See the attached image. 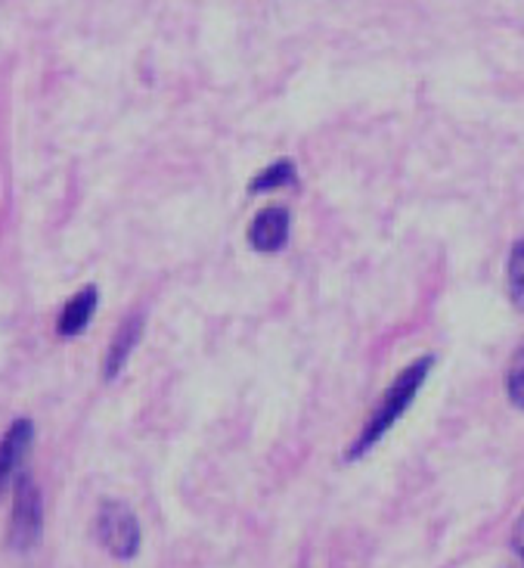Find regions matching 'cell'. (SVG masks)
Here are the masks:
<instances>
[{
	"label": "cell",
	"instance_id": "obj_1",
	"mask_svg": "<svg viewBox=\"0 0 524 568\" xmlns=\"http://www.w3.org/2000/svg\"><path fill=\"white\" fill-rule=\"evenodd\" d=\"M432 367L434 354H419L410 367H403L401 373L394 376V383L388 385L386 395L376 400V407H372V414L367 416L363 429L357 432V438L348 445V450H345V460H360V457H367L372 447L386 438L388 432H391V426L413 407L419 388L429 379Z\"/></svg>",
	"mask_w": 524,
	"mask_h": 568
},
{
	"label": "cell",
	"instance_id": "obj_2",
	"mask_svg": "<svg viewBox=\"0 0 524 568\" xmlns=\"http://www.w3.org/2000/svg\"><path fill=\"white\" fill-rule=\"evenodd\" d=\"M44 531V500L29 473H19L13 481V509L7 525V547L13 554H29L41 544Z\"/></svg>",
	"mask_w": 524,
	"mask_h": 568
},
{
	"label": "cell",
	"instance_id": "obj_3",
	"mask_svg": "<svg viewBox=\"0 0 524 568\" xmlns=\"http://www.w3.org/2000/svg\"><path fill=\"white\" fill-rule=\"evenodd\" d=\"M96 540L103 544V550L115 559H134L140 554V523L134 509L124 500H106L96 509V523H93Z\"/></svg>",
	"mask_w": 524,
	"mask_h": 568
},
{
	"label": "cell",
	"instance_id": "obj_4",
	"mask_svg": "<svg viewBox=\"0 0 524 568\" xmlns=\"http://www.w3.org/2000/svg\"><path fill=\"white\" fill-rule=\"evenodd\" d=\"M289 227H292L289 209L286 205H267L248 224V246L261 255H274L289 243Z\"/></svg>",
	"mask_w": 524,
	"mask_h": 568
},
{
	"label": "cell",
	"instance_id": "obj_5",
	"mask_svg": "<svg viewBox=\"0 0 524 568\" xmlns=\"http://www.w3.org/2000/svg\"><path fill=\"white\" fill-rule=\"evenodd\" d=\"M31 442H34V423L25 416L13 419L10 429L3 432V438H0V494L10 491V485L19 478Z\"/></svg>",
	"mask_w": 524,
	"mask_h": 568
},
{
	"label": "cell",
	"instance_id": "obj_6",
	"mask_svg": "<svg viewBox=\"0 0 524 568\" xmlns=\"http://www.w3.org/2000/svg\"><path fill=\"white\" fill-rule=\"evenodd\" d=\"M96 305H100V290L96 286H84L78 290L60 311V321H56V333L62 338H75L81 336L88 326H91L93 314H96Z\"/></svg>",
	"mask_w": 524,
	"mask_h": 568
},
{
	"label": "cell",
	"instance_id": "obj_7",
	"mask_svg": "<svg viewBox=\"0 0 524 568\" xmlns=\"http://www.w3.org/2000/svg\"><path fill=\"white\" fill-rule=\"evenodd\" d=\"M143 323H146L143 321V314H131V317H124V323L119 326L115 338L109 342L106 357H103V376H106V379H115V376L124 369L127 357L134 354L140 336H143Z\"/></svg>",
	"mask_w": 524,
	"mask_h": 568
},
{
	"label": "cell",
	"instance_id": "obj_8",
	"mask_svg": "<svg viewBox=\"0 0 524 568\" xmlns=\"http://www.w3.org/2000/svg\"><path fill=\"white\" fill-rule=\"evenodd\" d=\"M295 181H298V169H295L292 159H277L274 165H267L251 178L248 193H270V190H279V186H292Z\"/></svg>",
	"mask_w": 524,
	"mask_h": 568
},
{
	"label": "cell",
	"instance_id": "obj_9",
	"mask_svg": "<svg viewBox=\"0 0 524 568\" xmlns=\"http://www.w3.org/2000/svg\"><path fill=\"white\" fill-rule=\"evenodd\" d=\"M506 286H510L512 305L524 311V240H515L506 264Z\"/></svg>",
	"mask_w": 524,
	"mask_h": 568
},
{
	"label": "cell",
	"instance_id": "obj_10",
	"mask_svg": "<svg viewBox=\"0 0 524 568\" xmlns=\"http://www.w3.org/2000/svg\"><path fill=\"white\" fill-rule=\"evenodd\" d=\"M506 395L518 410H524V342L512 354L510 373H506Z\"/></svg>",
	"mask_w": 524,
	"mask_h": 568
},
{
	"label": "cell",
	"instance_id": "obj_11",
	"mask_svg": "<svg viewBox=\"0 0 524 568\" xmlns=\"http://www.w3.org/2000/svg\"><path fill=\"white\" fill-rule=\"evenodd\" d=\"M512 550L524 559V513L518 516V523L512 528Z\"/></svg>",
	"mask_w": 524,
	"mask_h": 568
}]
</instances>
